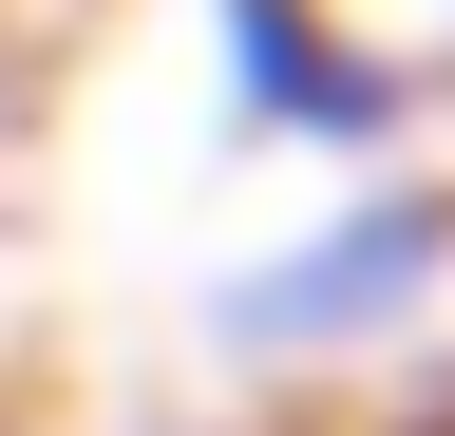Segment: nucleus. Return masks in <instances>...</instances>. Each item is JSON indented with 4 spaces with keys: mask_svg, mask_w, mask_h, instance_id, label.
I'll return each mask as SVG.
<instances>
[{
    "mask_svg": "<svg viewBox=\"0 0 455 436\" xmlns=\"http://www.w3.org/2000/svg\"><path fill=\"white\" fill-rule=\"evenodd\" d=\"M228 58H247V95H266V115H323V152H361V133L398 115V76H361L323 20H284V0H228Z\"/></svg>",
    "mask_w": 455,
    "mask_h": 436,
    "instance_id": "f257e3e1",
    "label": "nucleus"
},
{
    "mask_svg": "<svg viewBox=\"0 0 455 436\" xmlns=\"http://www.w3.org/2000/svg\"><path fill=\"white\" fill-rule=\"evenodd\" d=\"M398 266H436V209H361V228H341V247H304V266H266V322H304V342H341V322H379L398 304Z\"/></svg>",
    "mask_w": 455,
    "mask_h": 436,
    "instance_id": "f03ea898",
    "label": "nucleus"
}]
</instances>
